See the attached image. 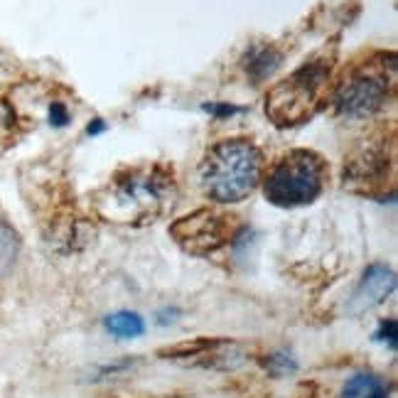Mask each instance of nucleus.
Listing matches in <instances>:
<instances>
[{"label":"nucleus","instance_id":"obj_12","mask_svg":"<svg viewBox=\"0 0 398 398\" xmlns=\"http://www.w3.org/2000/svg\"><path fill=\"white\" fill-rule=\"evenodd\" d=\"M278 62H281V55H278L273 47H261V50H254L246 57V72H249L256 82H261V79L271 77L273 69L278 67Z\"/></svg>","mask_w":398,"mask_h":398},{"label":"nucleus","instance_id":"obj_1","mask_svg":"<svg viewBox=\"0 0 398 398\" xmlns=\"http://www.w3.org/2000/svg\"><path fill=\"white\" fill-rule=\"evenodd\" d=\"M175 199L172 170L163 165L133 168L111 180V185L96 197V209L104 219L121 224L155 222Z\"/></svg>","mask_w":398,"mask_h":398},{"label":"nucleus","instance_id":"obj_10","mask_svg":"<svg viewBox=\"0 0 398 398\" xmlns=\"http://www.w3.org/2000/svg\"><path fill=\"white\" fill-rule=\"evenodd\" d=\"M389 396H391L389 379H384L379 374H371V371L354 374L342 389V398H389Z\"/></svg>","mask_w":398,"mask_h":398},{"label":"nucleus","instance_id":"obj_11","mask_svg":"<svg viewBox=\"0 0 398 398\" xmlns=\"http://www.w3.org/2000/svg\"><path fill=\"white\" fill-rule=\"evenodd\" d=\"M106 330L111 332L114 337H121V340H136V337H141L145 332V322L141 315L136 313H114L109 315L104 320Z\"/></svg>","mask_w":398,"mask_h":398},{"label":"nucleus","instance_id":"obj_17","mask_svg":"<svg viewBox=\"0 0 398 398\" xmlns=\"http://www.w3.org/2000/svg\"><path fill=\"white\" fill-rule=\"evenodd\" d=\"M376 340H379V342H389V347L396 349V320L381 322L379 332H376Z\"/></svg>","mask_w":398,"mask_h":398},{"label":"nucleus","instance_id":"obj_2","mask_svg":"<svg viewBox=\"0 0 398 398\" xmlns=\"http://www.w3.org/2000/svg\"><path fill=\"white\" fill-rule=\"evenodd\" d=\"M263 175V153L246 138L219 141L199 165V182L219 204H239L254 195Z\"/></svg>","mask_w":398,"mask_h":398},{"label":"nucleus","instance_id":"obj_16","mask_svg":"<svg viewBox=\"0 0 398 398\" xmlns=\"http://www.w3.org/2000/svg\"><path fill=\"white\" fill-rule=\"evenodd\" d=\"M47 118H50V126L64 128V126L69 123V111H67V106H64L62 101H52V104H50V111H47Z\"/></svg>","mask_w":398,"mask_h":398},{"label":"nucleus","instance_id":"obj_15","mask_svg":"<svg viewBox=\"0 0 398 398\" xmlns=\"http://www.w3.org/2000/svg\"><path fill=\"white\" fill-rule=\"evenodd\" d=\"M15 128H18L15 111L10 109L8 104H3V101H0V150H3L5 145H8L15 138Z\"/></svg>","mask_w":398,"mask_h":398},{"label":"nucleus","instance_id":"obj_3","mask_svg":"<svg viewBox=\"0 0 398 398\" xmlns=\"http://www.w3.org/2000/svg\"><path fill=\"white\" fill-rule=\"evenodd\" d=\"M327 182V163L313 150H290L271 165L266 197L276 207H303L320 197Z\"/></svg>","mask_w":398,"mask_h":398},{"label":"nucleus","instance_id":"obj_9","mask_svg":"<svg viewBox=\"0 0 398 398\" xmlns=\"http://www.w3.org/2000/svg\"><path fill=\"white\" fill-rule=\"evenodd\" d=\"M394 290H396V273L391 268L381 266V263H374V266H369L364 271L362 283L354 290L352 300L347 305V313L354 317L369 313V310L379 308Z\"/></svg>","mask_w":398,"mask_h":398},{"label":"nucleus","instance_id":"obj_13","mask_svg":"<svg viewBox=\"0 0 398 398\" xmlns=\"http://www.w3.org/2000/svg\"><path fill=\"white\" fill-rule=\"evenodd\" d=\"M20 249H23L20 234L8 222H0V273L10 271V266L15 263Z\"/></svg>","mask_w":398,"mask_h":398},{"label":"nucleus","instance_id":"obj_4","mask_svg":"<svg viewBox=\"0 0 398 398\" xmlns=\"http://www.w3.org/2000/svg\"><path fill=\"white\" fill-rule=\"evenodd\" d=\"M330 74L332 62L320 57L303 64L285 82L273 86L266 99V114L271 116V121L276 126H295V123L308 121L325 94Z\"/></svg>","mask_w":398,"mask_h":398},{"label":"nucleus","instance_id":"obj_5","mask_svg":"<svg viewBox=\"0 0 398 398\" xmlns=\"http://www.w3.org/2000/svg\"><path fill=\"white\" fill-rule=\"evenodd\" d=\"M391 59L394 55L389 57V62H386V55H381V59H369L342 79L335 94L337 114L367 118L386 104L389 89L394 86V62Z\"/></svg>","mask_w":398,"mask_h":398},{"label":"nucleus","instance_id":"obj_8","mask_svg":"<svg viewBox=\"0 0 398 398\" xmlns=\"http://www.w3.org/2000/svg\"><path fill=\"white\" fill-rule=\"evenodd\" d=\"M389 163L391 160L386 153V143L367 141L349 158L347 168H344V180L352 190L371 195L384 185L386 175H389Z\"/></svg>","mask_w":398,"mask_h":398},{"label":"nucleus","instance_id":"obj_7","mask_svg":"<svg viewBox=\"0 0 398 398\" xmlns=\"http://www.w3.org/2000/svg\"><path fill=\"white\" fill-rule=\"evenodd\" d=\"M160 354H165V359H175L187 367H202V369H214V371H231L239 369L246 362L244 349L236 342L229 340H195L177 344V347L163 349Z\"/></svg>","mask_w":398,"mask_h":398},{"label":"nucleus","instance_id":"obj_6","mask_svg":"<svg viewBox=\"0 0 398 398\" xmlns=\"http://www.w3.org/2000/svg\"><path fill=\"white\" fill-rule=\"evenodd\" d=\"M170 234L190 254L209 256L236 236V217L214 209H199L190 217L177 219L170 227Z\"/></svg>","mask_w":398,"mask_h":398},{"label":"nucleus","instance_id":"obj_14","mask_svg":"<svg viewBox=\"0 0 398 398\" xmlns=\"http://www.w3.org/2000/svg\"><path fill=\"white\" fill-rule=\"evenodd\" d=\"M263 367L268 369V374L276 376V379H283V376L293 374V371H298V364H295V359L290 357V354L285 352H276L271 354V357L263 362Z\"/></svg>","mask_w":398,"mask_h":398}]
</instances>
